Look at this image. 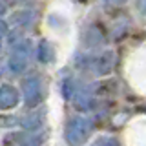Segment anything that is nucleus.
<instances>
[{"instance_id": "12", "label": "nucleus", "mask_w": 146, "mask_h": 146, "mask_svg": "<svg viewBox=\"0 0 146 146\" xmlns=\"http://www.w3.org/2000/svg\"><path fill=\"white\" fill-rule=\"evenodd\" d=\"M106 4H124L126 0H104Z\"/></svg>"}, {"instance_id": "1", "label": "nucleus", "mask_w": 146, "mask_h": 146, "mask_svg": "<svg viewBox=\"0 0 146 146\" xmlns=\"http://www.w3.org/2000/svg\"><path fill=\"white\" fill-rule=\"evenodd\" d=\"M93 131V121L88 117H73L66 124V141L70 146H82Z\"/></svg>"}, {"instance_id": "6", "label": "nucleus", "mask_w": 146, "mask_h": 146, "mask_svg": "<svg viewBox=\"0 0 146 146\" xmlns=\"http://www.w3.org/2000/svg\"><path fill=\"white\" fill-rule=\"evenodd\" d=\"M42 113H31V115H27L22 119V126L26 128V130H29V131H35V130H38L40 124H42Z\"/></svg>"}, {"instance_id": "4", "label": "nucleus", "mask_w": 146, "mask_h": 146, "mask_svg": "<svg viewBox=\"0 0 146 146\" xmlns=\"http://www.w3.org/2000/svg\"><path fill=\"white\" fill-rule=\"evenodd\" d=\"M18 90H15L9 84H2L0 86V110H11L18 104Z\"/></svg>"}, {"instance_id": "5", "label": "nucleus", "mask_w": 146, "mask_h": 146, "mask_svg": "<svg viewBox=\"0 0 146 146\" xmlns=\"http://www.w3.org/2000/svg\"><path fill=\"white\" fill-rule=\"evenodd\" d=\"M113 66H115V55L113 51H106L102 55H99L97 58L93 60V70L99 73V75H106L113 70Z\"/></svg>"}, {"instance_id": "10", "label": "nucleus", "mask_w": 146, "mask_h": 146, "mask_svg": "<svg viewBox=\"0 0 146 146\" xmlns=\"http://www.w3.org/2000/svg\"><path fill=\"white\" fill-rule=\"evenodd\" d=\"M93 146H117L113 141H110V139H100V141H97Z\"/></svg>"}, {"instance_id": "3", "label": "nucleus", "mask_w": 146, "mask_h": 146, "mask_svg": "<svg viewBox=\"0 0 146 146\" xmlns=\"http://www.w3.org/2000/svg\"><path fill=\"white\" fill-rule=\"evenodd\" d=\"M29 53H31V46L27 40H22L18 42L15 48H13L11 55H9V70L13 73H22L27 68V62H29Z\"/></svg>"}, {"instance_id": "14", "label": "nucleus", "mask_w": 146, "mask_h": 146, "mask_svg": "<svg viewBox=\"0 0 146 146\" xmlns=\"http://www.w3.org/2000/svg\"><path fill=\"white\" fill-rule=\"evenodd\" d=\"M6 2H9V0H6Z\"/></svg>"}, {"instance_id": "2", "label": "nucleus", "mask_w": 146, "mask_h": 146, "mask_svg": "<svg viewBox=\"0 0 146 146\" xmlns=\"http://www.w3.org/2000/svg\"><path fill=\"white\" fill-rule=\"evenodd\" d=\"M22 93H24V102L27 108H36L42 102L44 91H42V80L36 75H29L22 82Z\"/></svg>"}, {"instance_id": "11", "label": "nucleus", "mask_w": 146, "mask_h": 146, "mask_svg": "<svg viewBox=\"0 0 146 146\" xmlns=\"http://www.w3.org/2000/svg\"><path fill=\"white\" fill-rule=\"evenodd\" d=\"M139 7L143 13H146V0H139Z\"/></svg>"}, {"instance_id": "7", "label": "nucleus", "mask_w": 146, "mask_h": 146, "mask_svg": "<svg viewBox=\"0 0 146 146\" xmlns=\"http://www.w3.org/2000/svg\"><path fill=\"white\" fill-rule=\"evenodd\" d=\"M38 60L40 62H51L53 60V48L48 40H42L38 44Z\"/></svg>"}, {"instance_id": "9", "label": "nucleus", "mask_w": 146, "mask_h": 146, "mask_svg": "<svg viewBox=\"0 0 146 146\" xmlns=\"http://www.w3.org/2000/svg\"><path fill=\"white\" fill-rule=\"evenodd\" d=\"M6 33H7V24L4 20H0V49H2V38Z\"/></svg>"}, {"instance_id": "8", "label": "nucleus", "mask_w": 146, "mask_h": 146, "mask_svg": "<svg viewBox=\"0 0 146 146\" xmlns=\"http://www.w3.org/2000/svg\"><path fill=\"white\" fill-rule=\"evenodd\" d=\"M9 139L13 141L11 146H38V143L31 135H13Z\"/></svg>"}, {"instance_id": "13", "label": "nucleus", "mask_w": 146, "mask_h": 146, "mask_svg": "<svg viewBox=\"0 0 146 146\" xmlns=\"http://www.w3.org/2000/svg\"><path fill=\"white\" fill-rule=\"evenodd\" d=\"M4 13H6V6H4V4H2V2H0V17H2V15H4Z\"/></svg>"}]
</instances>
